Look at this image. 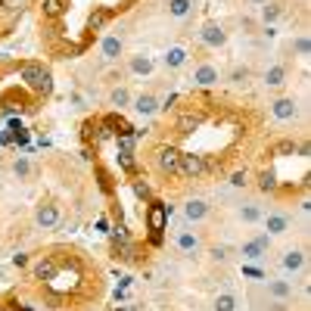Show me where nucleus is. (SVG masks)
Segmentation results:
<instances>
[{"label":"nucleus","instance_id":"24","mask_svg":"<svg viewBox=\"0 0 311 311\" xmlns=\"http://www.w3.org/2000/svg\"><path fill=\"white\" fill-rule=\"evenodd\" d=\"M215 311H237V299H233L230 293H221L215 299Z\"/></svg>","mask_w":311,"mask_h":311},{"label":"nucleus","instance_id":"18","mask_svg":"<svg viewBox=\"0 0 311 311\" xmlns=\"http://www.w3.org/2000/svg\"><path fill=\"white\" fill-rule=\"evenodd\" d=\"M299 268H305V252H286L283 255V271H299Z\"/></svg>","mask_w":311,"mask_h":311},{"label":"nucleus","instance_id":"14","mask_svg":"<svg viewBox=\"0 0 311 311\" xmlns=\"http://www.w3.org/2000/svg\"><path fill=\"white\" fill-rule=\"evenodd\" d=\"M268 293L274 296L277 302H286V299L293 296V283H286V280H274V283H268Z\"/></svg>","mask_w":311,"mask_h":311},{"label":"nucleus","instance_id":"1","mask_svg":"<svg viewBox=\"0 0 311 311\" xmlns=\"http://www.w3.org/2000/svg\"><path fill=\"white\" fill-rule=\"evenodd\" d=\"M22 81H28L37 94H50V87H53L50 72H47L44 65H37V62H25V65H22Z\"/></svg>","mask_w":311,"mask_h":311},{"label":"nucleus","instance_id":"31","mask_svg":"<svg viewBox=\"0 0 311 311\" xmlns=\"http://www.w3.org/2000/svg\"><path fill=\"white\" fill-rule=\"evenodd\" d=\"M196 125H199V119H196V115H184V119H181V131H184V134H190Z\"/></svg>","mask_w":311,"mask_h":311},{"label":"nucleus","instance_id":"11","mask_svg":"<svg viewBox=\"0 0 311 311\" xmlns=\"http://www.w3.org/2000/svg\"><path fill=\"white\" fill-rule=\"evenodd\" d=\"M134 109H137L140 115H152L156 109H159V100H156L152 94H140V97L134 100Z\"/></svg>","mask_w":311,"mask_h":311},{"label":"nucleus","instance_id":"34","mask_svg":"<svg viewBox=\"0 0 311 311\" xmlns=\"http://www.w3.org/2000/svg\"><path fill=\"white\" fill-rule=\"evenodd\" d=\"M230 184H233V187H246V184H249V174H246V171H233V174H230Z\"/></svg>","mask_w":311,"mask_h":311},{"label":"nucleus","instance_id":"8","mask_svg":"<svg viewBox=\"0 0 311 311\" xmlns=\"http://www.w3.org/2000/svg\"><path fill=\"white\" fill-rule=\"evenodd\" d=\"M209 215V206L203 203V199H190L187 206H184V218L187 221H203Z\"/></svg>","mask_w":311,"mask_h":311},{"label":"nucleus","instance_id":"3","mask_svg":"<svg viewBox=\"0 0 311 311\" xmlns=\"http://www.w3.org/2000/svg\"><path fill=\"white\" fill-rule=\"evenodd\" d=\"M203 171H206V162H203V156L181 152V165H177V174H187V177H199Z\"/></svg>","mask_w":311,"mask_h":311},{"label":"nucleus","instance_id":"6","mask_svg":"<svg viewBox=\"0 0 311 311\" xmlns=\"http://www.w3.org/2000/svg\"><path fill=\"white\" fill-rule=\"evenodd\" d=\"M271 112H274V119H280V122H290V119H296V115H299V106H296V100L283 97V100H277L274 106H271Z\"/></svg>","mask_w":311,"mask_h":311},{"label":"nucleus","instance_id":"37","mask_svg":"<svg viewBox=\"0 0 311 311\" xmlns=\"http://www.w3.org/2000/svg\"><path fill=\"white\" fill-rule=\"evenodd\" d=\"M212 258H215V261H227V258H230L227 246H215V249H212Z\"/></svg>","mask_w":311,"mask_h":311},{"label":"nucleus","instance_id":"36","mask_svg":"<svg viewBox=\"0 0 311 311\" xmlns=\"http://www.w3.org/2000/svg\"><path fill=\"white\" fill-rule=\"evenodd\" d=\"M308 50H311V44H308V37L302 34L299 41H296V53H299V56H308Z\"/></svg>","mask_w":311,"mask_h":311},{"label":"nucleus","instance_id":"12","mask_svg":"<svg viewBox=\"0 0 311 311\" xmlns=\"http://www.w3.org/2000/svg\"><path fill=\"white\" fill-rule=\"evenodd\" d=\"M53 274H56V261L53 258H41L34 264V277L37 280H53Z\"/></svg>","mask_w":311,"mask_h":311},{"label":"nucleus","instance_id":"38","mask_svg":"<svg viewBox=\"0 0 311 311\" xmlns=\"http://www.w3.org/2000/svg\"><path fill=\"white\" fill-rule=\"evenodd\" d=\"M255 243H258V246H261V249H264V252H268V246H271V237H268V233H261V237H258V240H255Z\"/></svg>","mask_w":311,"mask_h":311},{"label":"nucleus","instance_id":"39","mask_svg":"<svg viewBox=\"0 0 311 311\" xmlns=\"http://www.w3.org/2000/svg\"><path fill=\"white\" fill-rule=\"evenodd\" d=\"M13 264H16V268H25V264H28V258L19 252V255H13Z\"/></svg>","mask_w":311,"mask_h":311},{"label":"nucleus","instance_id":"29","mask_svg":"<svg viewBox=\"0 0 311 311\" xmlns=\"http://www.w3.org/2000/svg\"><path fill=\"white\" fill-rule=\"evenodd\" d=\"M230 81H233V84H246V81H249V69H246V65H237V69L230 72Z\"/></svg>","mask_w":311,"mask_h":311},{"label":"nucleus","instance_id":"20","mask_svg":"<svg viewBox=\"0 0 311 311\" xmlns=\"http://www.w3.org/2000/svg\"><path fill=\"white\" fill-rule=\"evenodd\" d=\"M190 7H193V0H168V13L177 19H184L190 13Z\"/></svg>","mask_w":311,"mask_h":311},{"label":"nucleus","instance_id":"21","mask_svg":"<svg viewBox=\"0 0 311 311\" xmlns=\"http://www.w3.org/2000/svg\"><path fill=\"white\" fill-rule=\"evenodd\" d=\"M280 13H283L280 4H271V0H268V4H261V19H264V22H277Z\"/></svg>","mask_w":311,"mask_h":311},{"label":"nucleus","instance_id":"4","mask_svg":"<svg viewBox=\"0 0 311 311\" xmlns=\"http://www.w3.org/2000/svg\"><path fill=\"white\" fill-rule=\"evenodd\" d=\"M199 37H203V44H209V47H221V44L227 41L224 28H221V25H215V22H206V25H203V31H199Z\"/></svg>","mask_w":311,"mask_h":311},{"label":"nucleus","instance_id":"32","mask_svg":"<svg viewBox=\"0 0 311 311\" xmlns=\"http://www.w3.org/2000/svg\"><path fill=\"white\" fill-rule=\"evenodd\" d=\"M134 137H137V134H119V146H122V152H131V149H134Z\"/></svg>","mask_w":311,"mask_h":311},{"label":"nucleus","instance_id":"23","mask_svg":"<svg viewBox=\"0 0 311 311\" xmlns=\"http://www.w3.org/2000/svg\"><path fill=\"white\" fill-rule=\"evenodd\" d=\"M243 258H249V261H261L264 258V249L252 240V243H243Z\"/></svg>","mask_w":311,"mask_h":311},{"label":"nucleus","instance_id":"2","mask_svg":"<svg viewBox=\"0 0 311 311\" xmlns=\"http://www.w3.org/2000/svg\"><path fill=\"white\" fill-rule=\"evenodd\" d=\"M168 215H171V206H165V203H149V209H146V227L152 230V243L162 240V230H165V224H168Z\"/></svg>","mask_w":311,"mask_h":311},{"label":"nucleus","instance_id":"16","mask_svg":"<svg viewBox=\"0 0 311 311\" xmlns=\"http://www.w3.org/2000/svg\"><path fill=\"white\" fill-rule=\"evenodd\" d=\"M103 59H119L122 56V41L119 37H103Z\"/></svg>","mask_w":311,"mask_h":311},{"label":"nucleus","instance_id":"28","mask_svg":"<svg viewBox=\"0 0 311 311\" xmlns=\"http://www.w3.org/2000/svg\"><path fill=\"white\" fill-rule=\"evenodd\" d=\"M106 19H109V13H106V10H97V13L87 19V28H91V31H97V28H103V25H106Z\"/></svg>","mask_w":311,"mask_h":311},{"label":"nucleus","instance_id":"30","mask_svg":"<svg viewBox=\"0 0 311 311\" xmlns=\"http://www.w3.org/2000/svg\"><path fill=\"white\" fill-rule=\"evenodd\" d=\"M296 149H299V146H296L293 140H280V143H277L274 149H271V152H274V156H290V152H296Z\"/></svg>","mask_w":311,"mask_h":311},{"label":"nucleus","instance_id":"40","mask_svg":"<svg viewBox=\"0 0 311 311\" xmlns=\"http://www.w3.org/2000/svg\"><path fill=\"white\" fill-rule=\"evenodd\" d=\"M271 311H286V305L283 302H274V305H271Z\"/></svg>","mask_w":311,"mask_h":311},{"label":"nucleus","instance_id":"41","mask_svg":"<svg viewBox=\"0 0 311 311\" xmlns=\"http://www.w3.org/2000/svg\"><path fill=\"white\" fill-rule=\"evenodd\" d=\"M13 4L16 0H0V7H7V10H13Z\"/></svg>","mask_w":311,"mask_h":311},{"label":"nucleus","instance_id":"17","mask_svg":"<svg viewBox=\"0 0 311 311\" xmlns=\"http://www.w3.org/2000/svg\"><path fill=\"white\" fill-rule=\"evenodd\" d=\"M184 62H187V50H184V47H171V50L165 53V65H168V69H181Z\"/></svg>","mask_w":311,"mask_h":311},{"label":"nucleus","instance_id":"26","mask_svg":"<svg viewBox=\"0 0 311 311\" xmlns=\"http://www.w3.org/2000/svg\"><path fill=\"white\" fill-rule=\"evenodd\" d=\"M109 103H112V106H119V109H122V106H128V103H131V94H128V91H125V87H115V91H112V94H109Z\"/></svg>","mask_w":311,"mask_h":311},{"label":"nucleus","instance_id":"19","mask_svg":"<svg viewBox=\"0 0 311 311\" xmlns=\"http://www.w3.org/2000/svg\"><path fill=\"white\" fill-rule=\"evenodd\" d=\"M131 72H134V75H149V72H152V59L143 56V53L134 56V59H131Z\"/></svg>","mask_w":311,"mask_h":311},{"label":"nucleus","instance_id":"22","mask_svg":"<svg viewBox=\"0 0 311 311\" xmlns=\"http://www.w3.org/2000/svg\"><path fill=\"white\" fill-rule=\"evenodd\" d=\"M240 218L249 221V224H255V221H261V209L252 206V203H246V206H240Z\"/></svg>","mask_w":311,"mask_h":311},{"label":"nucleus","instance_id":"33","mask_svg":"<svg viewBox=\"0 0 311 311\" xmlns=\"http://www.w3.org/2000/svg\"><path fill=\"white\" fill-rule=\"evenodd\" d=\"M13 171H16V177H28V171H31V165H28L25 159H16V162H13Z\"/></svg>","mask_w":311,"mask_h":311},{"label":"nucleus","instance_id":"25","mask_svg":"<svg viewBox=\"0 0 311 311\" xmlns=\"http://www.w3.org/2000/svg\"><path fill=\"white\" fill-rule=\"evenodd\" d=\"M62 10H65V0H44V16L56 19V16H62Z\"/></svg>","mask_w":311,"mask_h":311},{"label":"nucleus","instance_id":"27","mask_svg":"<svg viewBox=\"0 0 311 311\" xmlns=\"http://www.w3.org/2000/svg\"><path fill=\"white\" fill-rule=\"evenodd\" d=\"M258 187H261L264 193H268V190H277V174H274V171H261V174H258Z\"/></svg>","mask_w":311,"mask_h":311},{"label":"nucleus","instance_id":"10","mask_svg":"<svg viewBox=\"0 0 311 311\" xmlns=\"http://www.w3.org/2000/svg\"><path fill=\"white\" fill-rule=\"evenodd\" d=\"M264 227H268V233H286L290 218H286V215H280V212H271V215L264 218Z\"/></svg>","mask_w":311,"mask_h":311},{"label":"nucleus","instance_id":"9","mask_svg":"<svg viewBox=\"0 0 311 311\" xmlns=\"http://www.w3.org/2000/svg\"><path fill=\"white\" fill-rule=\"evenodd\" d=\"M34 221H37V227H53L59 221V209L56 206H41L37 215H34Z\"/></svg>","mask_w":311,"mask_h":311},{"label":"nucleus","instance_id":"35","mask_svg":"<svg viewBox=\"0 0 311 311\" xmlns=\"http://www.w3.org/2000/svg\"><path fill=\"white\" fill-rule=\"evenodd\" d=\"M134 193H137L140 199H149V196H152V193H149V184H143V181H134Z\"/></svg>","mask_w":311,"mask_h":311},{"label":"nucleus","instance_id":"5","mask_svg":"<svg viewBox=\"0 0 311 311\" xmlns=\"http://www.w3.org/2000/svg\"><path fill=\"white\" fill-rule=\"evenodd\" d=\"M177 165H181V152H177L174 146L159 149V168H162L165 174H177Z\"/></svg>","mask_w":311,"mask_h":311},{"label":"nucleus","instance_id":"15","mask_svg":"<svg viewBox=\"0 0 311 311\" xmlns=\"http://www.w3.org/2000/svg\"><path fill=\"white\" fill-rule=\"evenodd\" d=\"M283 81H286V69H283V65H271V69L264 72V84H268V87H280Z\"/></svg>","mask_w":311,"mask_h":311},{"label":"nucleus","instance_id":"42","mask_svg":"<svg viewBox=\"0 0 311 311\" xmlns=\"http://www.w3.org/2000/svg\"><path fill=\"white\" fill-rule=\"evenodd\" d=\"M252 4H268V0H252Z\"/></svg>","mask_w":311,"mask_h":311},{"label":"nucleus","instance_id":"13","mask_svg":"<svg viewBox=\"0 0 311 311\" xmlns=\"http://www.w3.org/2000/svg\"><path fill=\"white\" fill-rule=\"evenodd\" d=\"M177 249H181V252H196V249H199L196 233H190V230H177Z\"/></svg>","mask_w":311,"mask_h":311},{"label":"nucleus","instance_id":"7","mask_svg":"<svg viewBox=\"0 0 311 311\" xmlns=\"http://www.w3.org/2000/svg\"><path fill=\"white\" fill-rule=\"evenodd\" d=\"M193 81H196V84H203V87L218 84V69H215V65H199L196 72H193Z\"/></svg>","mask_w":311,"mask_h":311}]
</instances>
